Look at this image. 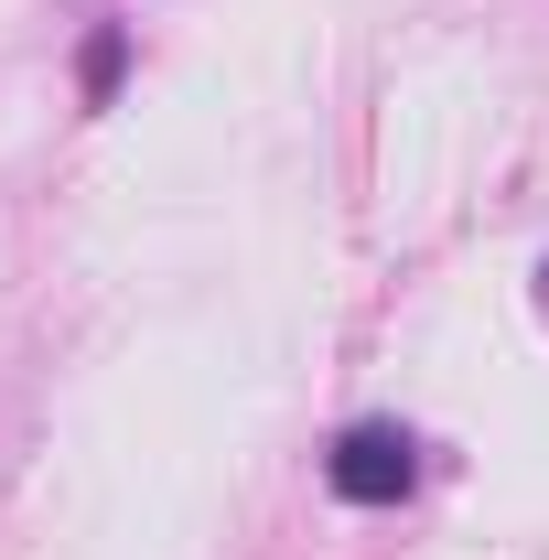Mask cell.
<instances>
[{
	"label": "cell",
	"instance_id": "1",
	"mask_svg": "<svg viewBox=\"0 0 549 560\" xmlns=\"http://www.w3.org/2000/svg\"><path fill=\"white\" fill-rule=\"evenodd\" d=\"M324 475H335L344 506H399V495L420 486V442L399 431V420H355L335 453H324Z\"/></svg>",
	"mask_w": 549,
	"mask_h": 560
},
{
	"label": "cell",
	"instance_id": "2",
	"mask_svg": "<svg viewBox=\"0 0 549 560\" xmlns=\"http://www.w3.org/2000/svg\"><path fill=\"white\" fill-rule=\"evenodd\" d=\"M108 86H119V33L86 44V97H97V108H108Z\"/></svg>",
	"mask_w": 549,
	"mask_h": 560
}]
</instances>
